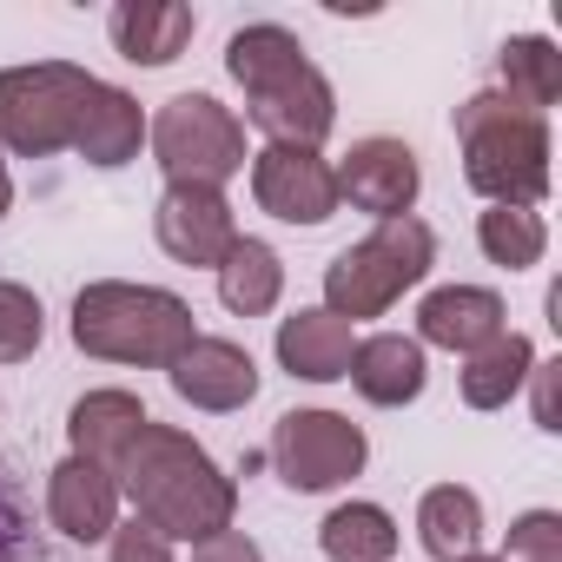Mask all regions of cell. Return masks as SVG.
<instances>
[{
  "mask_svg": "<svg viewBox=\"0 0 562 562\" xmlns=\"http://www.w3.org/2000/svg\"><path fill=\"white\" fill-rule=\"evenodd\" d=\"M113 476H120V496L133 503V516L153 522L172 549L179 542L199 549L238 522V483L212 463L205 443H192L172 424H146L133 437V450L113 463Z\"/></svg>",
  "mask_w": 562,
  "mask_h": 562,
  "instance_id": "cell-1",
  "label": "cell"
},
{
  "mask_svg": "<svg viewBox=\"0 0 562 562\" xmlns=\"http://www.w3.org/2000/svg\"><path fill=\"white\" fill-rule=\"evenodd\" d=\"M225 74L245 87V113L271 146H325L338 126V93L305 54V41L278 21H251L225 41Z\"/></svg>",
  "mask_w": 562,
  "mask_h": 562,
  "instance_id": "cell-2",
  "label": "cell"
},
{
  "mask_svg": "<svg viewBox=\"0 0 562 562\" xmlns=\"http://www.w3.org/2000/svg\"><path fill=\"white\" fill-rule=\"evenodd\" d=\"M74 345L100 364H139V371H166L192 338V305L166 285H133V278H93L74 299L67 318Z\"/></svg>",
  "mask_w": 562,
  "mask_h": 562,
  "instance_id": "cell-3",
  "label": "cell"
},
{
  "mask_svg": "<svg viewBox=\"0 0 562 562\" xmlns=\"http://www.w3.org/2000/svg\"><path fill=\"white\" fill-rule=\"evenodd\" d=\"M463 179L490 205H542L549 199V120L516 106L503 87H483L457 106Z\"/></svg>",
  "mask_w": 562,
  "mask_h": 562,
  "instance_id": "cell-4",
  "label": "cell"
},
{
  "mask_svg": "<svg viewBox=\"0 0 562 562\" xmlns=\"http://www.w3.org/2000/svg\"><path fill=\"white\" fill-rule=\"evenodd\" d=\"M437 265V232L404 212V218H384L371 225L358 245H345L331 265H325V312L345 318V325H364V318H384L404 292H417Z\"/></svg>",
  "mask_w": 562,
  "mask_h": 562,
  "instance_id": "cell-5",
  "label": "cell"
},
{
  "mask_svg": "<svg viewBox=\"0 0 562 562\" xmlns=\"http://www.w3.org/2000/svg\"><path fill=\"white\" fill-rule=\"evenodd\" d=\"M93 93V74L74 60H27L0 67V153L14 159H54L80 133V106Z\"/></svg>",
  "mask_w": 562,
  "mask_h": 562,
  "instance_id": "cell-6",
  "label": "cell"
},
{
  "mask_svg": "<svg viewBox=\"0 0 562 562\" xmlns=\"http://www.w3.org/2000/svg\"><path fill=\"white\" fill-rule=\"evenodd\" d=\"M146 139H153V159L166 172V186H218L232 172H245V120L212 100V93H172L153 120H146Z\"/></svg>",
  "mask_w": 562,
  "mask_h": 562,
  "instance_id": "cell-7",
  "label": "cell"
},
{
  "mask_svg": "<svg viewBox=\"0 0 562 562\" xmlns=\"http://www.w3.org/2000/svg\"><path fill=\"white\" fill-rule=\"evenodd\" d=\"M364 463H371V437L345 411H285L271 424V470L299 496L345 490Z\"/></svg>",
  "mask_w": 562,
  "mask_h": 562,
  "instance_id": "cell-8",
  "label": "cell"
},
{
  "mask_svg": "<svg viewBox=\"0 0 562 562\" xmlns=\"http://www.w3.org/2000/svg\"><path fill=\"white\" fill-rule=\"evenodd\" d=\"M251 199L278 225H325L338 212V172L312 146H265L251 153Z\"/></svg>",
  "mask_w": 562,
  "mask_h": 562,
  "instance_id": "cell-9",
  "label": "cell"
},
{
  "mask_svg": "<svg viewBox=\"0 0 562 562\" xmlns=\"http://www.w3.org/2000/svg\"><path fill=\"white\" fill-rule=\"evenodd\" d=\"M338 172V205L351 199L358 212H371L378 225L384 218H404L424 192V159L411 139H391V133H371V139H351V153L331 166Z\"/></svg>",
  "mask_w": 562,
  "mask_h": 562,
  "instance_id": "cell-10",
  "label": "cell"
},
{
  "mask_svg": "<svg viewBox=\"0 0 562 562\" xmlns=\"http://www.w3.org/2000/svg\"><path fill=\"white\" fill-rule=\"evenodd\" d=\"M153 238L172 265H192V271H218V258L238 245V218H232V199L218 186H166L159 205H153Z\"/></svg>",
  "mask_w": 562,
  "mask_h": 562,
  "instance_id": "cell-11",
  "label": "cell"
},
{
  "mask_svg": "<svg viewBox=\"0 0 562 562\" xmlns=\"http://www.w3.org/2000/svg\"><path fill=\"white\" fill-rule=\"evenodd\" d=\"M166 378H172V391H179L192 411H212V417L245 411V404L258 397V364H251V351L232 345V338H205V331L166 364Z\"/></svg>",
  "mask_w": 562,
  "mask_h": 562,
  "instance_id": "cell-12",
  "label": "cell"
},
{
  "mask_svg": "<svg viewBox=\"0 0 562 562\" xmlns=\"http://www.w3.org/2000/svg\"><path fill=\"white\" fill-rule=\"evenodd\" d=\"M509 331V312L490 285H437L417 305V345L450 351V358H476L483 345H496Z\"/></svg>",
  "mask_w": 562,
  "mask_h": 562,
  "instance_id": "cell-13",
  "label": "cell"
},
{
  "mask_svg": "<svg viewBox=\"0 0 562 562\" xmlns=\"http://www.w3.org/2000/svg\"><path fill=\"white\" fill-rule=\"evenodd\" d=\"M120 476L87 457H60L47 476V516L67 542H106L120 529Z\"/></svg>",
  "mask_w": 562,
  "mask_h": 562,
  "instance_id": "cell-14",
  "label": "cell"
},
{
  "mask_svg": "<svg viewBox=\"0 0 562 562\" xmlns=\"http://www.w3.org/2000/svg\"><path fill=\"white\" fill-rule=\"evenodd\" d=\"M345 378H351V391H358L364 404L404 411V404H417L424 384H430V351H424L417 338H404V331H378V338H358Z\"/></svg>",
  "mask_w": 562,
  "mask_h": 562,
  "instance_id": "cell-15",
  "label": "cell"
},
{
  "mask_svg": "<svg viewBox=\"0 0 562 562\" xmlns=\"http://www.w3.org/2000/svg\"><path fill=\"white\" fill-rule=\"evenodd\" d=\"M139 146H146V106H139L126 87L93 80V93H87V106H80L74 153H80L87 166H100V172H120V166L139 159Z\"/></svg>",
  "mask_w": 562,
  "mask_h": 562,
  "instance_id": "cell-16",
  "label": "cell"
},
{
  "mask_svg": "<svg viewBox=\"0 0 562 562\" xmlns=\"http://www.w3.org/2000/svg\"><path fill=\"white\" fill-rule=\"evenodd\" d=\"M106 34H113L120 60H133V67H172L192 47L199 14L186 8V0H126V8L106 14Z\"/></svg>",
  "mask_w": 562,
  "mask_h": 562,
  "instance_id": "cell-17",
  "label": "cell"
},
{
  "mask_svg": "<svg viewBox=\"0 0 562 562\" xmlns=\"http://www.w3.org/2000/svg\"><path fill=\"white\" fill-rule=\"evenodd\" d=\"M351 351H358V331L325 305H299L292 318H278V364L305 384H338L351 371Z\"/></svg>",
  "mask_w": 562,
  "mask_h": 562,
  "instance_id": "cell-18",
  "label": "cell"
},
{
  "mask_svg": "<svg viewBox=\"0 0 562 562\" xmlns=\"http://www.w3.org/2000/svg\"><path fill=\"white\" fill-rule=\"evenodd\" d=\"M153 417H146V404L133 397V391H120V384H106V391H87L74 411H67V443H74V457H87V463H120L126 450H133V437L146 430Z\"/></svg>",
  "mask_w": 562,
  "mask_h": 562,
  "instance_id": "cell-19",
  "label": "cell"
},
{
  "mask_svg": "<svg viewBox=\"0 0 562 562\" xmlns=\"http://www.w3.org/2000/svg\"><path fill=\"white\" fill-rule=\"evenodd\" d=\"M218 305L232 312V318H265L278 299H285V258H278L265 238H251V232H238V245L218 258Z\"/></svg>",
  "mask_w": 562,
  "mask_h": 562,
  "instance_id": "cell-20",
  "label": "cell"
},
{
  "mask_svg": "<svg viewBox=\"0 0 562 562\" xmlns=\"http://www.w3.org/2000/svg\"><path fill=\"white\" fill-rule=\"evenodd\" d=\"M529 371H536V345H529L522 331H503L496 345H483L476 358H463L457 391H463L470 411H503V404L529 384Z\"/></svg>",
  "mask_w": 562,
  "mask_h": 562,
  "instance_id": "cell-21",
  "label": "cell"
},
{
  "mask_svg": "<svg viewBox=\"0 0 562 562\" xmlns=\"http://www.w3.org/2000/svg\"><path fill=\"white\" fill-rule=\"evenodd\" d=\"M417 542H424L437 562L476 555V542H483V496L463 490V483L424 490V503H417Z\"/></svg>",
  "mask_w": 562,
  "mask_h": 562,
  "instance_id": "cell-22",
  "label": "cell"
},
{
  "mask_svg": "<svg viewBox=\"0 0 562 562\" xmlns=\"http://www.w3.org/2000/svg\"><path fill=\"white\" fill-rule=\"evenodd\" d=\"M496 67H503V93L549 120V106L562 100V47L549 34H509Z\"/></svg>",
  "mask_w": 562,
  "mask_h": 562,
  "instance_id": "cell-23",
  "label": "cell"
},
{
  "mask_svg": "<svg viewBox=\"0 0 562 562\" xmlns=\"http://www.w3.org/2000/svg\"><path fill=\"white\" fill-rule=\"evenodd\" d=\"M325 562H391L397 555V516L384 503H338L318 522Z\"/></svg>",
  "mask_w": 562,
  "mask_h": 562,
  "instance_id": "cell-24",
  "label": "cell"
},
{
  "mask_svg": "<svg viewBox=\"0 0 562 562\" xmlns=\"http://www.w3.org/2000/svg\"><path fill=\"white\" fill-rule=\"evenodd\" d=\"M476 245H483L490 265L529 271V265H542V251H549V225H542V212H529V205H490V212L476 218Z\"/></svg>",
  "mask_w": 562,
  "mask_h": 562,
  "instance_id": "cell-25",
  "label": "cell"
},
{
  "mask_svg": "<svg viewBox=\"0 0 562 562\" xmlns=\"http://www.w3.org/2000/svg\"><path fill=\"white\" fill-rule=\"evenodd\" d=\"M47 338V312L27 285H14V278H0V364H21L34 358Z\"/></svg>",
  "mask_w": 562,
  "mask_h": 562,
  "instance_id": "cell-26",
  "label": "cell"
},
{
  "mask_svg": "<svg viewBox=\"0 0 562 562\" xmlns=\"http://www.w3.org/2000/svg\"><path fill=\"white\" fill-rule=\"evenodd\" d=\"M496 562H562V516L555 509H522L509 522Z\"/></svg>",
  "mask_w": 562,
  "mask_h": 562,
  "instance_id": "cell-27",
  "label": "cell"
},
{
  "mask_svg": "<svg viewBox=\"0 0 562 562\" xmlns=\"http://www.w3.org/2000/svg\"><path fill=\"white\" fill-rule=\"evenodd\" d=\"M106 549H113V562H172V542L153 522H139V516H120V529L106 536Z\"/></svg>",
  "mask_w": 562,
  "mask_h": 562,
  "instance_id": "cell-28",
  "label": "cell"
},
{
  "mask_svg": "<svg viewBox=\"0 0 562 562\" xmlns=\"http://www.w3.org/2000/svg\"><path fill=\"white\" fill-rule=\"evenodd\" d=\"M529 391H536V430H562V358H536L529 371Z\"/></svg>",
  "mask_w": 562,
  "mask_h": 562,
  "instance_id": "cell-29",
  "label": "cell"
},
{
  "mask_svg": "<svg viewBox=\"0 0 562 562\" xmlns=\"http://www.w3.org/2000/svg\"><path fill=\"white\" fill-rule=\"evenodd\" d=\"M192 562H265V549H258L245 529H225V536L199 542V549H192Z\"/></svg>",
  "mask_w": 562,
  "mask_h": 562,
  "instance_id": "cell-30",
  "label": "cell"
},
{
  "mask_svg": "<svg viewBox=\"0 0 562 562\" xmlns=\"http://www.w3.org/2000/svg\"><path fill=\"white\" fill-rule=\"evenodd\" d=\"M14 212V172H8V159H0V218Z\"/></svg>",
  "mask_w": 562,
  "mask_h": 562,
  "instance_id": "cell-31",
  "label": "cell"
},
{
  "mask_svg": "<svg viewBox=\"0 0 562 562\" xmlns=\"http://www.w3.org/2000/svg\"><path fill=\"white\" fill-rule=\"evenodd\" d=\"M457 562H496V555H483V549H476V555H457Z\"/></svg>",
  "mask_w": 562,
  "mask_h": 562,
  "instance_id": "cell-32",
  "label": "cell"
},
{
  "mask_svg": "<svg viewBox=\"0 0 562 562\" xmlns=\"http://www.w3.org/2000/svg\"><path fill=\"white\" fill-rule=\"evenodd\" d=\"M0 542H8V509H0Z\"/></svg>",
  "mask_w": 562,
  "mask_h": 562,
  "instance_id": "cell-33",
  "label": "cell"
}]
</instances>
